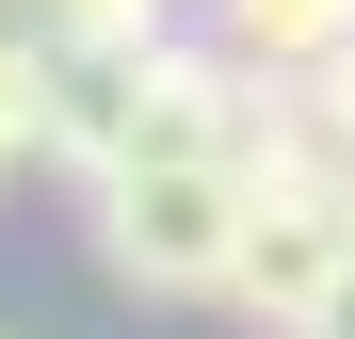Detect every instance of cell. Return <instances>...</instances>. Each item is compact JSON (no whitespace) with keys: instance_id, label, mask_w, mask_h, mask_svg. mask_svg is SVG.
I'll use <instances>...</instances> for the list:
<instances>
[{"instance_id":"8","label":"cell","mask_w":355,"mask_h":339,"mask_svg":"<svg viewBox=\"0 0 355 339\" xmlns=\"http://www.w3.org/2000/svg\"><path fill=\"white\" fill-rule=\"evenodd\" d=\"M17 162H33V113H17V97H0V178H17Z\"/></svg>"},{"instance_id":"2","label":"cell","mask_w":355,"mask_h":339,"mask_svg":"<svg viewBox=\"0 0 355 339\" xmlns=\"http://www.w3.org/2000/svg\"><path fill=\"white\" fill-rule=\"evenodd\" d=\"M162 49V33H146ZM146 49L130 33H65L49 49V81H33V162H65V178H113L146 130Z\"/></svg>"},{"instance_id":"1","label":"cell","mask_w":355,"mask_h":339,"mask_svg":"<svg viewBox=\"0 0 355 339\" xmlns=\"http://www.w3.org/2000/svg\"><path fill=\"white\" fill-rule=\"evenodd\" d=\"M97 194V275L130 307H226V275H243L259 243V178H243V146H162V162H113Z\"/></svg>"},{"instance_id":"4","label":"cell","mask_w":355,"mask_h":339,"mask_svg":"<svg viewBox=\"0 0 355 339\" xmlns=\"http://www.w3.org/2000/svg\"><path fill=\"white\" fill-rule=\"evenodd\" d=\"M210 49H243L259 81H307L355 49V0H210Z\"/></svg>"},{"instance_id":"7","label":"cell","mask_w":355,"mask_h":339,"mask_svg":"<svg viewBox=\"0 0 355 339\" xmlns=\"http://www.w3.org/2000/svg\"><path fill=\"white\" fill-rule=\"evenodd\" d=\"M307 339H355V243H339V275H323V307H307Z\"/></svg>"},{"instance_id":"3","label":"cell","mask_w":355,"mask_h":339,"mask_svg":"<svg viewBox=\"0 0 355 339\" xmlns=\"http://www.w3.org/2000/svg\"><path fill=\"white\" fill-rule=\"evenodd\" d=\"M339 243H355V194H339V178L259 194V243H243V275H226V307H243V323H275V339H307V307H323Z\"/></svg>"},{"instance_id":"5","label":"cell","mask_w":355,"mask_h":339,"mask_svg":"<svg viewBox=\"0 0 355 339\" xmlns=\"http://www.w3.org/2000/svg\"><path fill=\"white\" fill-rule=\"evenodd\" d=\"M49 49H65V17H49V0H0V97H17V113L49 81Z\"/></svg>"},{"instance_id":"6","label":"cell","mask_w":355,"mask_h":339,"mask_svg":"<svg viewBox=\"0 0 355 339\" xmlns=\"http://www.w3.org/2000/svg\"><path fill=\"white\" fill-rule=\"evenodd\" d=\"M49 17H65V33H130V49H146V33H178V0H49Z\"/></svg>"}]
</instances>
